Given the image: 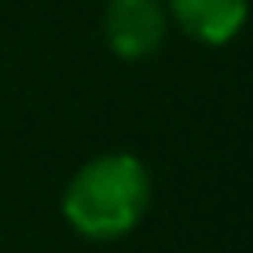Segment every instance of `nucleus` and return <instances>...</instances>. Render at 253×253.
Returning a JSON list of instances; mask_svg holds the SVG:
<instances>
[{
	"instance_id": "obj_3",
	"label": "nucleus",
	"mask_w": 253,
	"mask_h": 253,
	"mask_svg": "<svg viewBox=\"0 0 253 253\" xmlns=\"http://www.w3.org/2000/svg\"><path fill=\"white\" fill-rule=\"evenodd\" d=\"M180 26L202 44H224L246 22V0H169Z\"/></svg>"
},
{
	"instance_id": "obj_1",
	"label": "nucleus",
	"mask_w": 253,
	"mask_h": 253,
	"mask_svg": "<svg viewBox=\"0 0 253 253\" xmlns=\"http://www.w3.org/2000/svg\"><path fill=\"white\" fill-rule=\"evenodd\" d=\"M151 206V176L132 154H103L77 169L63 209L88 239H121L143 220Z\"/></svg>"
},
{
	"instance_id": "obj_2",
	"label": "nucleus",
	"mask_w": 253,
	"mask_h": 253,
	"mask_svg": "<svg viewBox=\"0 0 253 253\" xmlns=\"http://www.w3.org/2000/svg\"><path fill=\"white\" fill-rule=\"evenodd\" d=\"M103 26L114 55L121 59L154 55L165 41V11L158 0H110Z\"/></svg>"
}]
</instances>
